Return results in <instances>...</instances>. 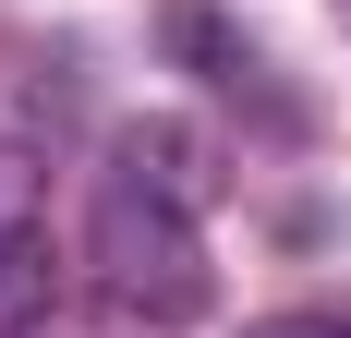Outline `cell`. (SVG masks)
I'll return each instance as SVG.
<instances>
[{"instance_id":"1","label":"cell","mask_w":351,"mask_h":338,"mask_svg":"<svg viewBox=\"0 0 351 338\" xmlns=\"http://www.w3.org/2000/svg\"><path fill=\"white\" fill-rule=\"evenodd\" d=\"M85 266H97V290L134 326H194V314L218 302V278H206V242H194V218L182 205H145L109 181L97 194V230H85Z\"/></svg>"},{"instance_id":"2","label":"cell","mask_w":351,"mask_h":338,"mask_svg":"<svg viewBox=\"0 0 351 338\" xmlns=\"http://www.w3.org/2000/svg\"><path fill=\"white\" fill-rule=\"evenodd\" d=\"M109 181H121V194H145V205L206 218V205H218V145H206V121L158 109V121H121V133H109Z\"/></svg>"},{"instance_id":"3","label":"cell","mask_w":351,"mask_h":338,"mask_svg":"<svg viewBox=\"0 0 351 338\" xmlns=\"http://www.w3.org/2000/svg\"><path fill=\"white\" fill-rule=\"evenodd\" d=\"M49 326H61V254L36 230L25 254H0V338H49Z\"/></svg>"},{"instance_id":"4","label":"cell","mask_w":351,"mask_h":338,"mask_svg":"<svg viewBox=\"0 0 351 338\" xmlns=\"http://www.w3.org/2000/svg\"><path fill=\"white\" fill-rule=\"evenodd\" d=\"M170 49H182V61H194V73H206V85H230V97H243L254 73H267V61H254V49H243V36H230V25H218V12H206V0H170Z\"/></svg>"},{"instance_id":"5","label":"cell","mask_w":351,"mask_h":338,"mask_svg":"<svg viewBox=\"0 0 351 338\" xmlns=\"http://www.w3.org/2000/svg\"><path fill=\"white\" fill-rule=\"evenodd\" d=\"M36 230H49V157L25 133H0V254H25Z\"/></svg>"},{"instance_id":"6","label":"cell","mask_w":351,"mask_h":338,"mask_svg":"<svg viewBox=\"0 0 351 338\" xmlns=\"http://www.w3.org/2000/svg\"><path fill=\"white\" fill-rule=\"evenodd\" d=\"M243 338H351L339 314H267V326H243Z\"/></svg>"},{"instance_id":"7","label":"cell","mask_w":351,"mask_h":338,"mask_svg":"<svg viewBox=\"0 0 351 338\" xmlns=\"http://www.w3.org/2000/svg\"><path fill=\"white\" fill-rule=\"evenodd\" d=\"M339 25H351V0H339Z\"/></svg>"}]
</instances>
